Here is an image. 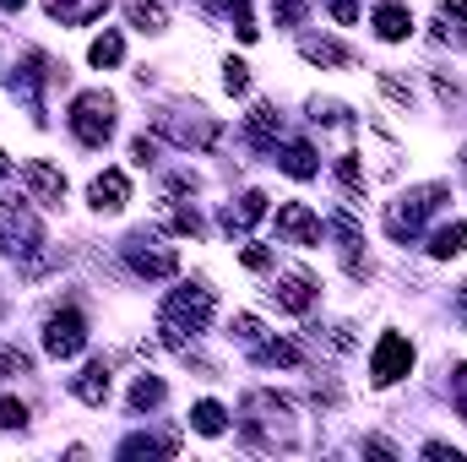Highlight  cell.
Masks as SVG:
<instances>
[{
  "instance_id": "obj_17",
  "label": "cell",
  "mask_w": 467,
  "mask_h": 462,
  "mask_svg": "<svg viewBox=\"0 0 467 462\" xmlns=\"http://www.w3.org/2000/svg\"><path fill=\"white\" fill-rule=\"evenodd\" d=\"M261 218H266V196H261V191H244L239 202L223 207V229H229V234H250Z\"/></svg>"
},
{
  "instance_id": "obj_44",
  "label": "cell",
  "mask_w": 467,
  "mask_h": 462,
  "mask_svg": "<svg viewBox=\"0 0 467 462\" xmlns=\"http://www.w3.org/2000/svg\"><path fill=\"white\" fill-rule=\"evenodd\" d=\"M424 457H430V462H462V452H457V446H446V441H430V446H424Z\"/></svg>"
},
{
  "instance_id": "obj_5",
  "label": "cell",
  "mask_w": 467,
  "mask_h": 462,
  "mask_svg": "<svg viewBox=\"0 0 467 462\" xmlns=\"http://www.w3.org/2000/svg\"><path fill=\"white\" fill-rule=\"evenodd\" d=\"M49 82H66V66H55V60H49V55H38V49H27V66H16V71L5 77L11 99H22V104H27L33 125H49V110H44V88H49Z\"/></svg>"
},
{
  "instance_id": "obj_33",
  "label": "cell",
  "mask_w": 467,
  "mask_h": 462,
  "mask_svg": "<svg viewBox=\"0 0 467 462\" xmlns=\"http://www.w3.org/2000/svg\"><path fill=\"white\" fill-rule=\"evenodd\" d=\"M169 229L202 239V234H207V224H202V213H196V207H169Z\"/></svg>"
},
{
  "instance_id": "obj_11",
  "label": "cell",
  "mask_w": 467,
  "mask_h": 462,
  "mask_svg": "<svg viewBox=\"0 0 467 462\" xmlns=\"http://www.w3.org/2000/svg\"><path fill=\"white\" fill-rule=\"evenodd\" d=\"M321 234H327V224L305 202H283L277 207V239H288V245H321Z\"/></svg>"
},
{
  "instance_id": "obj_29",
  "label": "cell",
  "mask_w": 467,
  "mask_h": 462,
  "mask_svg": "<svg viewBox=\"0 0 467 462\" xmlns=\"http://www.w3.org/2000/svg\"><path fill=\"white\" fill-rule=\"evenodd\" d=\"M310 120H316V125H327V131H348L353 110H348V104H337V99H310Z\"/></svg>"
},
{
  "instance_id": "obj_21",
  "label": "cell",
  "mask_w": 467,
  "mask_h": 462,
  "mask_svg": "<svg viewBox=\"0 0 467 462\" xmlns=\"http://www.w3.org/2000/svg\"><path fill=\"white\" fill-rule=\"evenodd\" d=\"M277 163H283V174H294V180H316V174H321V158H316L310 142H288V147L277 152Z\"/></svg>"
},
{
  "instance_id": "obj_6",
  "label": "cell",
  "mask_w": 467,
  "mask_h": 462,
  "mask_svg": "<svg viewBox=\"0 0 467 462\" xmlns=\"http://www.w3.org/2000/svg\"><path fill=\"white\" fill-rule=\"evenodd\" d=\"M71 136L82 147H104L115 136V93H104V88L77 93L71 99Z\"/></svg>"
},
{
  "instance_id": "obj_40",
  "label": "cell",
  "mask_w": 467,
  "mask_h": 462,
  "mask_svg": "<svg viewBox=\"0 0 467 462\" xmlns=\"http://www.w3.org/2000/svg\"><path fill=\"white\" fill-rule=\"evenodd\" d=\"M380 88H386V93H391L397 104H408V99H413V88H408L402 77H391V71H380Z\"/></svg>"
},
{
  "instance_id": "obj_24",
  "label": "cell",
  "mask_w": 467,
  "mask_h": 462,
  "mask_svg": "<svg viewBox=\"0 0 467 462\" xmlns=\"http://www.w3.org/2000/svg\"><path fill=\"white\" fill-rule=\"evenodd\" d=\"M191 430H196V436H223V430H229V408L213 403V397H202V403L191 408Z\"/></svg>"
},
{
  "instance_id": "obj_32",
  "label": "cell",
  "mask_w": 467,
  "mask_h": 462,
  "mask_svg": "<svg viewBox=\"0 0 467 462\" xmlns=\"http://www.w3.org/2000/svg\"><path fill=\"white\" fill-rule=\"evenodd\" d=\"M337 185H343V196H348V202H358V196H364V174H358V152H343V158H337Z\"/></svg>"
},
{
  "instance_id": "obj_13",
  "label": "cell",
  "mask_w": 467,
  "mask_h": 462,
  "mask_svg": "<svg viewBox=\"0 0 467 462\" xmlns=\"http://www.w3.org/2000/svg\"><path fill=\"white\" fill-rule=\"evenodd\" d=\"M272 299H277V310H288V316H310V310H316V278H310V272H283V278L272 283Z\"/></svg>"
},
{
  "instance_id": "obj_20",
  "label": "cell",
  "mask_w": 467,
  "mask_h": 462,
  "mask_svg": "<svg viewBox=\"0 0 467 462\" xmlns=\"http://www.w3.org/2000/svg\"><path fill=\"white\" fill-rule=\"evenodd\" d=\"M435 38L467 49V0H446V5L435 11Z\"/></svg>"
},
{
  "instance_id": "obj_7",
  "label": "cell",
  "mask_w": 467,
  "mask_h": 462,
  "mask_svg": "<svg viewBox=\"0 0 467 462\" xmlns=\"http://www.w3.org/2000/svg\"><path fill=\"white\" fill-rule=\"evenodd\" d=\"M38 245H44V224H38V213L22 207V202H0V256L27 261Z\"/></svg>"
},
{
  "instance_id": "obj_30",
  "label": "cell",
  "mask_w": 467,
  "mask_h": 462,
  "mask_svg": "<svg viewBox=\"0 0 467 462\" xmlns=\"http://www.w3.org/2000/svg\"><path fill=\"white\" fill-rule=\"evenodd\" d=\"M169 397V386L158 381V375H136V386H130V414H147V408H158Z\"/></svg>"
},
{
  "instance_id": "obj_23",
  "label": "cell",
  "mask_w": 467,
  "mask_h": 462,
  "mask_svg": "<svg viewBox=\"0 0 467 462\" xmlns=\"http://www.w3.org/2000/svg\"><path fill=\"white\" fill-rule=\"evenodd\" d=\"M375 33H380L386 44H402V38L413 33V16H408V5H397V0H386V5L375 11Z\"/></svg>"
},
{
  "instance_id": "obj_12",
  "label": "cell",
  "mask_w": 467,
  "mask_h": 462,
  "mask_svg": "<svg viewBox=\"0 0 467 462\" xmlns=\"http://www.w3.org/2000/svg\"><path fill=\"white\" fill-rule=\"evenodd\" d=\"M22 185H27V196L44 202V207H60V202H66V174H60L55 163H44V158H27V163H22Z\"/></svg>"
},
{
  "instance_id": "obj_18",
  "label": "cell",
  "mask_w": 467,
  "mask_h": 462,
  "mask_svg": "<svg viewBox=\"0 0 467 462\" xmlns=\"http://www.w3.org/2000/svg\"><path fill=\"white\" fill-rule=\"evenodd\" d=\"M71 392H77V403H88V408H104L109 403V364L104 359H93L77 381H71Z\"/></svg>"
},
{
  "instance_id": "obj_10",
  "label": "cell",
  "mask_w": 467,
  "mask_h": 462,
  "mask_svg": "<svg viewBox=\"0 0 467 462\" xmlns=\"http://www.w3.org/2000/svg\"><path fill=\"white\" fill-rule=\"evenodd\" d=\"M413 370V343L402 338V332H386L375 353H369V375H375V386H397L402 375Z\"/></svg>"
},
{
  "instance_id": "obj_19",
  "label": "cell",
  "mask_w": 467,
  "mask_h": 462,
  "mask_svg": "<svg viewBox=\"0 0 467 462\" xmlns=\"http://www.w3.org/2000/svg\"><path fill=\"white\" fill-rule=\"evenodd\" d=\"M299 55L310 60V66H353V49L348 44H337V38H299Z\"/></svg>"
},
{
  "instance_id": "obj_27",
  "label": "cell",
  "mask_w": 467,
  "mask_h": 462,
  "mask_svg": "<svg viewBox=\"0 0 467 462\" xmlns=\"http://www.w3.org/2000/svg\"><path fill=\"white\" fill-rule=\"evenodd\" d=\"M207 5H213L218 16H234V33H239L244 44H255V38H261V27L250 22V0H207Z\"/></svg>"
},
{
  "instance_id": "obj_41",
  "label": "cell",
  "mask_w": 467,
  "mask_h": 462,
  "mask_svg": "<svg viewBox=\"0 0 467 462\" xmlns=\"http://www.w3.org/2000/svg\"><path fill=\"white\" fill-rule=\"evenodd\" d=\"M130 158H136V163L147 169V163L158 158V142H152V136H136V142H130Z\"/></svg>"
},
{
  "instance_id": "obj_14",
  "label": "cell",
  "mask_w": 467,
  "mask_h": 462,
  "mask_svg": "<svg viewBox=\"0 0 467 462\" xmlns=\"http://www.w3.org/2000/svg\"><path fill=\"white\" fill-rule=\"evenodd\" d=\"M244 142H250L255 152H277V142H283V115H277L272 104H255V110L244 115Z\"/></svg>"
},
{
  "instance_id": "obj_39",
  "label": "cell",
  "mask_w": 467,
  "mask_h": 462,
  "mask_svg": "<svg viewBox=\"0 0 467 462\" xmlns=\"http://www.w3.org/2000/svg\"><path fill=\"white\" fill-rule=\"evenodd\" d=\"M451 403H457V414L467 419V364H457V375H451Z\"/></svg>"
},
{
  "instance_id": "obj_45",
  "label": "cell",
  "mask_w": 467,
  "mask_h": 462,
  "mask_svg": "<svg viewBox=\"0 0 467 462\" xmlns=\"http://www.w3.org/2000/svg\"><path fill=\"white\" fill-rule=\"evenodd\" d=\"M364 452H375V457H397V446H391V441H380V436H369V441H364Z\"/></svg>"
},
{
  "instance_id": "obj_2",
  "label": "cell",
  "mask_w": 467,
  "mask_h": 462,
  "mask_svg": "<svg viewBox=\"0 0 467 462\" xmlns=\"http://www.w3.org/2000/svg\"><path fill=\"white\" fill-rule=\"evenodd\" d=\"M207 321H213V289L207 283H185V289H174L163 299L158 332H163V343L174 348V353H185V332L196 338V332H207Z\"/></svg>"
},
{
  "instance_id": "obj_43",
  "label": "cell",
  "mask_w": 467,
  "mask_h": 462,
  "mask_svg": "<svg viewBox=\"0 0 467 462\" xmlns=\"http://www.w3.org/2000/svg\"><path fill=\"white\" fill-rule=\"evenodd\" d=\"M327 5H332V16L348 27V22H358V5H364V0H327Z\"/></svg>"
},
{
  "instance_id": "obj_1",
  "label": "cell",
  "mask_w": 467,
  "mask_h": 462,
  "mask_svg": "<svg viewBox=\"0 0 467 462\" xmlns=\"http://www.w3.org/2000/svg\"><path fill=\"white\" fill-rule=\"evenodd\" d=\"M239 430L255 452H294L299 446V419L294 403H283L277 392H244L239 403Z\"/></svg>"
},
{
  "instance_id": "obj_8",
  "label": "cell",
  "mask_w": 467,
  "mask_h": 462,
  "mask_svg": "<svg viewBox=\"0 0 467 462\" xmlns=\"http://www.w3.org/2000/svg\"><path fill=\"white\" fill-rule=\"evenodd\" d=\"M119 256H125V267H130L136 278H174V272H180V256H174L169 245H158L152 234H125Z\"/></svg>"
},
{
  "instance_id": "obj_38",
  "label": "cell",
  "mask_w": 467,
  "mask_h": 462,
  "mask_svg": "<svg viewBox=\"0 0 467 462\" xmlns=\"http://www.w3.org/2000/svg\"><path fill=\"white\" fill-rule=\"evenodd\" d=\"M234 338H239V343L244 348H255L261 343V321H255V316H234V327H229Z\"/></svg>"
},
{
  "instance_id": "obj_31",
  "label": "cell",
  "mask_w": 467,
  "mask_h": 462,
  "mask_svg": "<svg viewBox=\"0 0 467 462\" xmlns=\"http://www.w3.org/2000/svg\"><path fill=\"white\" fill-rule=\"evenodd\" d=\"M88 60H93L99 71L119 66V60H125V38H119V33H99V38H93V49H88Z\"/></svg>"
},
{
  "instance_id": "obj_25",
  "label": "cell",
  "mask_w": 467,
  "mask_h": 462,
  "mask_svg": "<svg viewBox=\"0 0 467 462\" xmlns=\"http://www.w3.org/2000/svg\"><path fill=\"white\" fill-rule=\"evenodd\" d=\"M125 22L141 27V33H163L169 27V11L158 0H125Z\"/></svg>"
},
{
  "instance_id": "obj_34",
  "label": "cell",
  "mask_w": 467,
  "mask_h": 462,
  "mask_svg": "<svg viewBox=\"0 0 467 462\" xmlns=\"http://www.w3.org/2000/svg\"><path fill=\"white\" fill-rule=\"evenodd\" d=\"M223 88H229L234 99L250 93V66H244V60H229V66H223Z\"/></svg>"
},
{
  "instance_id": "obj_3",
  "label": "cell",
  "mask_w": 467,
  "mask_h": 462,
  "mask_svg": "<svg viewBox=\"0 0 467 462\" xmlns=\"http://www.w3.org/2000/svg\"><path fill=\"white\" fill-rule=\"evenodd\" d=\"M152 131L158 136H169L174 147H191V152H213L218 142H223V125H218V115H207L202 104H174V110H163V115L152 120Z\"/></svg>"
},
{
  "instance_id": "obj_37",
  "label": "cell",
  "mask_w": 467,
  "mask_h": 462,
  "mask_svg": "<svg viewBox=\"0 0 467 462\" xmlns=\"http://www.w3.org/2000/svg\"><path fill=\"white\" fill-rule=\"evenodd\" d=\"M27 370H33V359L22 348H0V375H27Z\"/></svg>"
},
{
  "instance_id": "obj_47",
  "label": "cell",
  "mask_w": 467,
  "mask_h": 462,
  "mask_svg": "<svg viewBox=\"0 0 467 462\" xmlns=\"http://www.w3.org/2000/svg\"><path fill=\"white\" fill-rule=\"evenodd\" d=\"M0 11H22V0H0Z\"/></svg>"
},
{
  "instance_id": "obj_9",
  "label": "cell",
  "mask_w": 467,
  "mask_h": 462,
  "mask_svg": "<svg viewBox=\"0 0 467 462\" xmlns=\"http://www.w3.org/2000/svg\"><path fill=\"white\" fill-rule=\"evenodd\" d=\"M88 348V321H82V310H55L49 321H44V353L49 359H77Z\"/></svg>"
},
{
  "instance_id": "obj_35",
  "label": "cell",
  "mask_w": 467,
  "mask_h": 462,
  "mask_svg": "<svg viewBox=\"0 0 467 462\" xmlns=\"http://www.w3.org/2000/svg\"><path fill=\"white\" fill-rule=\"evenodd\" d=\"M0 430H27V403L0 397Z\"/></svg>"
},
{
  "instance_id": "obj_46",
  "label": "cell",
  "mask_w": 467,
  "mask_h": 462,
  "mask_svg": "<svg viewBox=\"0 0 467 462\" xmlns=\"http://www.w3.org/2000/svg\"><path fill=\"white\" fill-rule=\"evenodd\" d=\"M5 174H11V158H5V152H0V180H5Z\"/></svg>"
},
{
  "instance_id": "obj_42",
  "label": "cell",
  "mask_w": 467,
  "mask_h": 462,
  "mask_svg": "<svg viewBox=\"0 0 467 462\" xmlns=\"http://www.w3.org/2000/svg\"><path fill=\"white\" fill-rule=\"evenodd\" d=\"M244 267H250V272H266V267H272V250H266V245H244Z\"/></svg>"
},
{
  "instance_id": "obj_26",
  "label": "cell",
  "mask_w": 467,
  "mask_h": 462,
  "mask_svg": "<svg viewBox=\"0 0 467 462\" xmlns=\"http://www.w3.org/2000/svg\"><path fill=\"white\" fill-rule=\"evenodd\" d=\"M250 359H255V364H288V370H294V364H305V348L288 343V338H277V343H255Z\"/></svg>"
},
{
  "instance_id": "obj_22",
  "label": "cell",
  "mask_w": 467,
  "mask_h": 462,
  "mask_svg": "<svg viewBox=\"0 0 467 462\" xmlns=\"http://www.w3.org/2000/svg\"><path fill=\"white\" fill-rule=\"evenodd\" d=\"M180 452V436H130L119 441V457L136 462V457H174Z\"/></svg>"
},
{
  "instance_id": "obj_28",
  "label": "cell",
  "mask_w": 467,
  "mask_h": 462,
  "mask_svg": "<svg viewBox=\"0 0 467 462\" xmlns=\"http://www.w3.org/2000/svg\"><path fill=\"white\" fill-rule=\"evenodd\" d=\"M467 250V224H446V229L430 234V256L435 261H451V256H462Z\"/></svg>"
},
{
  "instance_id": "obj_15",
  "label": "cell",
  "mask_w": 467,
  "mask_h": 462,
  "mask_svg": "<svg viewBox=\"0 0 467 462\" xmlns=\"http://www.w3.org/2000/svg\"><path fill=\"white\" fill-rule=\"evenodd\" d=\"M88 202H93L99 213H119V207L130 202V180H125V169H104V174L88 185Z\"/></svg>"
},
{
  "instance_id": "obj_16",
  "label": "cell",
  "mask_w": 467,
  "mask_h": 462,
  "mask_svg": "<svg viewBox=\"0 0 467 462\" xmlns=\"http://www.w3.org/2000/svg\"><path fill=\"white\" fill-rule=\"evenodd\" d=\"M44 11L60 22V27H88L109 11V0H44Z\"/></svg>"
},
{
  "instance_id": "obj_48",
  "label": "cell",
  "mask_w": 467,
  "mask_h": 462,
  "mask_svg": "<svg viewBox=\"0 0 467 462\" xmlns=\"http://www.w3.org/2000/svg\"><path fill=\"white\" fill-rule=\"evenodd\" d=\"M462 316H467V283H462Z\"/></svg>"
},
{
  "instance_id": "obj_36",
  "label": "cell",
  "mask_w": 467,
  "mask_h": 462,
  "mask_svg": "<svg viewBox=\"0 0 467 462\" xmlns=\"http://www.w3.org/2000/svg\"><path fill=\"white\" fill-rule=\"evenodd\" d=\"M272 16H277V27H299L305 22V0H272Z\"/></svg>"
},
{
  "instance_id": "obj_4",
  "label": "cell",
  "mask_w": 467,
  "mask_h": 462,
  "mask_svg": "<svg viewBox=\"0 0 467 462\" xmlns=\"http://www.w3.org/2000/svg\"><path fill=\"white\" fill-rule=\"evenodd\" d=\"M446 185H413L408 196H397L391 207H386V234L397 239V245H408V239H419L424 234V218H435L441 207H446Z\"/></svg>"
}]
</instances>
